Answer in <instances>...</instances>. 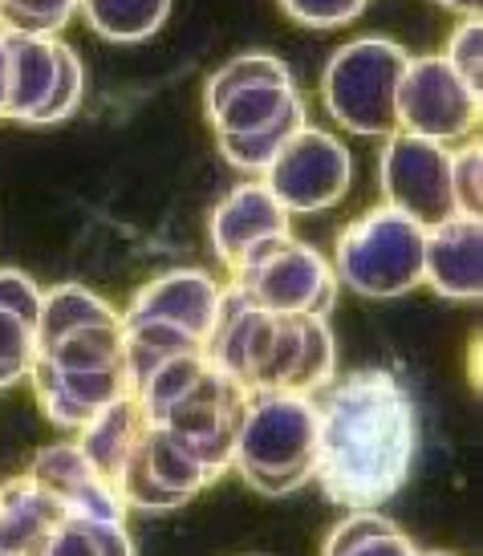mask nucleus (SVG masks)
<instances>
[{"mask_svg": "<svg viewBox=\"0 0 483 556\" xmlns=\"http://www.w3.org/2000/svg\"><path fill=\"white\" fill-rule=\"evenodd\" d=\"M370 0H281V13L305 29H345L366 13Z\"/></svg>", "mask_w": 483, "mask_h": 556, "instance_id": "2f4dec72", "label": "nucleus"}, {"mask_svg": "<svg viewBox=\"0 0 483 556\" xmlns=\"http://www.w3.org/2000/svg\"><path fill=\"white\" fill-rule=\"evenodd\" d=\"M69 511L53 492H46L33 476L9 479L0 488V556H33L49 528Z\"/></svg>", "mask_w": 483, "mask_h": 556, "instance_id": "f3484780", "label": "nucleus"}, {"mask_svg": "<svg viewBox=\"0 0 483 556\" xmlns=\"http://www.w3.org/2000/svg\"><path fill=\"white\" fill-rule=\"evenodd\" d=\"M296 98H301L296 86H249V90L219 98L216 106L207 110V123L216 135H244V130L272 123L281 110L293 106Z\"/></svg>", "mask_w": 483, "mask_h": 556, "instance_id": "b1692460", "label": "nucleus"}, {"mask_svg": "<svg viewBox=\"0 0 483 556\" xmlns=\"http://www.w3.org/2000/svg\"><path fill=\"white\" fill-rule=\"evenodd\" d=\"M398 130L431 142H468L480 126V93L443 62V53L410 58L398 81Z\"/></svg>", "mask_w": 483, "mask_h": 556, "instance_id": "6e6552de", "label": "nucleus"}, {"mask_svg": "<svg viewBox=\"0 0 483 556\" xmlns=\"http://www.w3.org/2000/svg\"><path fill=\"white\" fill-rule=\"evenodd\" d=\"M317 402V488L349 511L378 508L398 495L419 451L415 402L390 370L333 378Z\"/></svg>", "mask_w": 483, "mask_h": 556, "instance_id": "f257e3e1", "label": "nucleus"}, {"mask_svg": "<svg viewBox=\"0 0 483 556\" xmlns=\"http://www.w3.org/2000/svg\"><path fill=\"white\" fill-rule=\"evenodd\" d=\"M443 62L452 65L455 74L483 98V21L480 16H463V21L455 25Z\"/></svg>", "mask_w": 483, "mask_h": 556, "instance_id": "c756f323", "label": "nucleus"}, {"mask_svg": "<svg viewBox=\"0 0 483 556\" xmlns=\"http://www.w3.org/2000/svg\"><path fill=\"white\" fill-rule=\"evenodd\" d=\"M422 285L452 301L483 296V232L480 219L452 216L427 228L422 240Z\"/></svg>", "mask_w": 483, "mask_h": 556, "instance_id": "f8f14e48", "label": "nucleus"}, {"mask_svg": "<svg viewBox=\"0 0 483 556\" xmlns=\"http://www.w3.org/2000/svg\"><path fill=\"white\" fill-rule=\"evenodd\" d=\"M277 236H289V212L277 203L265 179L240 184L212 212V244L228 268H236L249 252H256L265 240H277Z\"/></svg>", "mask_w": 483, "mask_h": 556, "instance_id": "ddd939ff", "label": "nucleus"}, {"mask_svg": "<svg viewBox=\"0 0 483 556\" xmlns=\"http://www.w3.org/2000/svg\"><path fill=\"white\" fill-rule=\"evenodd\" d=\"M4 33V46H9V98H4V114L9 123L33 126L37 114L46 110L49 93L58 86L65 58L62 37H37V33Z\"/></svg>", "mask_w": 483, "mask_h": 556, "instance_id": "dca6fc26", "label": "nucleus"}, {"mask_svg": "<svg viewBox=\"0 0 483 556\" xmlns=\"http://www.w3.org/2000/svg\"><path fill=\"white\" fill-rule=\"evenodd\" d=\"M410 62L398 41L390 37H358L345 41L326 62L321 74V102L329 118L361 139H386L398 130V81Z\"/></svg>", "mask_w": 483, "mask_h": 556, "instance_id": "20e7f679", "label": "nucleus"}, {"mask_svg": "<svg viewBox=\"0 0 483 556\" xmlns=\"http://www.w3.org/2000/svg\"><path fill=\"white\" fill-rule=\"evenodd\" d=\"M74 16L78 0H0V29L58 37Z\"/></svg>", "mask_w": 483, "mask_h": 556, "instance_id": "cd10ccee", "label": "nucleus"}, {"mask_svg": "<svg viewBox=\"0 0 483 556\" xmlns=\"http://www.w3.org/2000/svg\"><path fill=\"white\" fill-rule=\"evenodd\" d=\"M249 86H296V81L293 70L281 58H272V53H240V58L224 62L207 78V86H203V110H212L219 98H228L236 90H249Z\"/></svg>", "mask_w": 483, "mask_h": 556, "instance_id": "a878e982", "label": "nucleus"}, {"mask_svg": "<svg viewBox=\"0 0 483 556\" xmlns=\"http://www.w3.org/2000/svg\"><path fill=\"white\" fill-rule=\"evenodd\" d=\"M422 240H427V228L386 203L361 212L338 236V252H333L338 289H349L358 296L415 293L422 285Z\"/></svg>", "mask_w": 483, "mask_h": 556, "instance_id": "39448f33", "label": "nucleus"}, {"mask_svg": "<svg viewBox=\"0 0 483 556\" xmlns=\"http://www.w3.org/2000/svg\"><path fill=\"white\" fill-rule=\"evenodd\" d=\"M29 476L53 492L65 504L69 516H86V520H126V504L118 488L106 483L94 467L86 464V455L78 451V443H58L46 447L33 459Z\"/></svg>", "mask_w": 483, "mask_h": 556, "instance_id": "4468645a", "label": "nucleus"}, {"mask_svg": "<svg viewBox=\"0 0 483 556\" xmlns=\"http://www.w3.org/2000/svg\"><path fill=\"white\" fill-rule=\"evenodd\" d=\"M301 126H309V106H305V98H296L293 106L281 110L272 123L256 126V130H244V135H216V147H219V155L228 159L236 170L265 175L272 155L293 139Z\"/></svg>", "mask_w": 483, "mask_h": 556, "instance_id": "aec40b11", "label": "nucleus"}, {"mask_svg": "<svg viewBox=\"0 0 483 556\" xmlns=\"http://www.w3.org/2000/svg\"><path fill=\"white\" fill-rule=\"evenodd\" d=\"M480 191H483V147L480 139L463 142L452 151V195H455V216L480 219Z\"/></svg>", "mask_w": 483, "mask_h": 556, "instance_id": "c85d7f7f", "label": "nucleus"}, {"mask_svg": "<svg viewBox=\"0 0 483 556\" xmlns=\"http://www.w3.org/2000/svg\"><path fill=\"white\" fill-rule=\"evenodd\" d=\"M4 98H9V46L0 33V114H4Z\"/></svg>", "mask_w": 483, "mask_h": 556, "instance_id": "72a5a7b5", "label": "nucleus"}, {"mask_svg": "<svg viewBox=\"0 0 483 556\" xmlns=\"http://www.w3.org/2000/svg\"><path fill=\"white\" fill-rule=\"evenodd\" d=\"M207 370V357L200 354H175L167 362H158L155 370L142 378L139 387L130 390L135 402H139L142 410V422H158V418L171 410L175 402L183 399L191 387H195V378Z\"/></svg>", "mask_w": 483, "mask_h": 556, "instance_id": "393cba45", "label": "nucleus"}, {"mask_svg": "<svg viewBox=\"0 0 483 556\" xmlns=\"http://www.w3.org/2000/svg\"><path fill=\"white\" fill-rule=\"evenodd\" d=\"M0 309H13L21 317H29V321H37V313H41L37 280L16 273V268H0Z\"/></svg>", "mask_w": 483, "mask_h": 556, "instance_id": "473e14b6", "label": "nucleus"}, {"mask_svg": "<svg viewBox=\"0 0 483 556\" xmlns=\"http://www.w3.org/2000/svg\"><path fill=\"white\" fill-rule=\"evenodd\" d=\"M321 556H422L398 525L374 508L349 511L342 525L329 532Z\"/></svg>", "mask_w": 483, "mask_h": 556, "instance_id": "5701e85b", "label": "nucleus"}, {"mask_svg": "<svg viewBox=\"0 0 483 556\" xmlns=\"http://www.w3.org/2000/svg\"><path fill=\"white\" fill-rule=\"evenodd\" d=\"M422 556H447V553H422Z\"/></svg>", "mask_w": 483, "mask_h": 556, "instance_id": "c9c22d12", "label": "nucleus"}, {"mask_svg": "<svg viewBox=\"0 0 483 556\" xmlns=\"http://www.w3.org/2000/svg\"><path fill=\"white\" fill-rule=\"evenodd\" d=\"M78 13L102 41L139 46L167 25L171 0H78Z\"/></svg>", "mask_w": 483, "mask_h": 556, "instance_id": "6ab92c4d", "label": "nucleus"}, {"mask_svg": "<svg viewBox=\"0 0 483 556\" xmlns=\"http://www.w3.org/2000/svg\"><path fill=\"white\" fill-rule=\"evenodd\" d=\"M249 390H240L232 378H224L219 370H207L195 378V387L175 402L167 415L158 418L167 431H175L195 459L207 467V476L219 479L232 467V443H236V422L244 410Z\"/></svg>", "mask_w": 483, "mask_h": 556, "instance_id": "9d476101", "label": "nucleus"}, {"mask_svg": "<svg viewBox=\"0 0 483 556\" xmlns=\"http://www.w3.org/2000/svg\"><path fill=\"white\" fill-rule=\"evenodd\" d=\"M378 184H382L386 207L403 212L422 228H435L455 216L452 147H443V142L419 139L406 130L386 135L382 159H378Z\"/></svg>", "mask_w": 483, "mask_h": 556, "instance_id": "1a4fd4ad", "label": "nucleus"}, {"mask_svg": "<svg viewBox=\"0 0 483 556\" xmlns=\"http://www.w3.org/2000/svg\"><path fill=\"white\" fill-rule=\"evenodd\" d=\"M37 357V321L13 309H0V390H13L29 378Z\"/></svg>", "mask_w": 483, "mask_h": 556, "instance_id": "bb28decb", "label": "nucleus"}, {"mask_svg": "<svg viewBox=\"0 0 483 556\" xmlns=\"http://www.w3.org/2000/svg\"><path fill=\"white\" fill-rule=\"evenodd\" d=\"M207 366L240 390H296L321 394L338 378V341L329 317H293L252 305L236 285H224L216 325L203 341Z\"/></svg>", "mask_w": 483, "mask_h": 556, "instance_id": "f03ea898", "label": "nucleus"}, {"mask_svg": "<svg viewBox=\"0 0 483 556\" xmlns=\"http://www.w3.org/2000/svg\"><path fill=\"white\" fill-rule=\"evenodd\" d=\"M435 4L452 9V13H459V16H480V0H435Z\"/></svg>", "mask_w": 483, "mask_h": 556, "instance_id": "f704fd0d", "label": "nucleus"}, {"mask_svg": "<svg viewBox=\"0 0 483 556\" xmlns=\"http://www.w3.org/2000/svg\"><path fill=\"white\" fill-rule=\"evenodd\" d=\"M139 431H142L139 402H135V394H123V399L110 402L106 410H98L81 427L78 451L106 483H118V471H123L126 455L135 451V443H139Z\"/></svg>", "mask_w": 483, "mask_h": 556, "instance_id": "a211bd4d", "label": "nucleus"}, {"mask_svg": "<svg viewBox=\"0 0 483 556\" xmlns=\"http://www.w3.org/2000/svg\"><path fill=\"white\" fill-rule=\"evenodd\" d=\"M232 285L252 305L293 317H329L338 305L333 264L305 240L277 236L232 268Z\"/></svg>", "mask_w": 483, "mask_h": 556, "instance_id": "423d86ee", "label": "nucleus"}, {"mask_svg": "<svg viewBox=\"0 0 483 556\" xmlns=\"http://www.w3.org/2000/svg\"><path fill=\"white\" fill-rule=\"evenodd\" d=\"M123 313L114 309L110 301H102L98 293L81 289V285H58L41 293V313H37V350L53 345L58 338L74 333L81 325L94 321H118Z\"/></svg>", "mask_w": 483, "mask_h": 556, "instance_id": "4be33fe9", "label": "nucleus"}, {"mask_svg": "<svg viewBox=\"0 0 483 556\" xmlns=\"http://www.w3.org/2000/svg\"><path fill=\"white\" fill-rule=\"evenodd\" d=\"M37 357L49 362L53 370H114V366H123V317L81 325L46 350H37Z\"/></svg>", "mask_w": 483, "mask_h": 556, "instance_id": "412c9836", "label": "nucleus"}, {"mask_svg": "<svg viewBox=\"0 0 483 556\" xmlns=\"http://www.w3.org/2000/svg\"><path fill=\"white\" fill-rule=\"evenodd\" d=\"M317 402L296 390H252L236 422L232 467L256 492L284 495L313 479Z\"/></svg>", "mask_w": 483, "mask_h": 556, "instance_id": "7ed1b4c3", "label": "nucleus"}, {"mask_svg": "<svg viewBox=\"0 0 483 556\" xmlns=\"http://www.w3.org/2000/svg\"><path fill=\"white\" fill-rule=\"evenodd\" d=\"M81 98H86V65L74 49L65 46V58H62V74H58V86L49 93L46 110L37 114V123L33 126H53V123H65V118H74L81 106Z\"/></svg>", "mask_w": 483, "mask_h": 556, "instance_id": "7c9ffc66", "label": "nucleus"}, {"mask_svg": "<svg viewBox=\"0 0 483 556\" xmlns=\"http://www.w3.org/2000/svg\"><path fill=\"white\" fill-rule=\"evenodd\" d=\"M265 187L289 216L329 212L354 184V155L333 130L301 126L265 167Z\"/></svg>", "mask_w": 483, "mask_h": 556, "instance_id": "0eeeda50", "label": "nucleus"}, {"mask_svg": "<svg viewBox=\"0 0 483 556\" xmlns=\"http://www.w3.org/2000/svg\"><path fill=\"white\" fill-rule=\"evenodd\" d=\"M219 301H224V285L216 277H207L200 268H179V273L142 285L139 293L130 296L123 321H167L188 329L191 338L207 341Z\"/></svg>", "mask_w": 483, "mask_h": 556, "instance_id": "9b49d317", "label": "nucleus"}, {"mask_svg": "<svg viewBox=\"0 0 483 556\" xmlns=\"http://www.w3.org/2000/svg\"><path fill=\"white\" fill-rule=\"evenodd\" d=\"M33 387H37V399H41V410H46L58 427H86L98 410H106L110 402H118L123 394H130L126 387V366H114V370H53L49 362L33 357Z\"/></svg>", "mask_w": 483, "mask_h": 556, "instance_id": "2eb2a0df", "label": "nucleus"}]
</instances>
